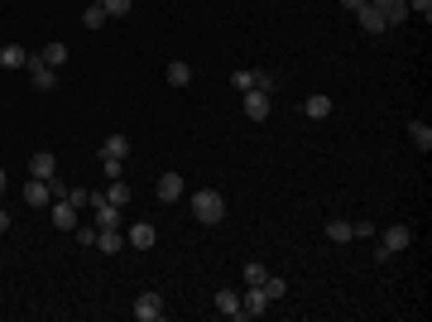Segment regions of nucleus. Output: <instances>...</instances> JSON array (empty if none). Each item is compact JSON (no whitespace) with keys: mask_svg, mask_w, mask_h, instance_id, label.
Wrapping results in <instances>:
<instances>
[{"mask_svg":"<svg viewBox=\"0 0 432 322\" xmlns=\"http://www.w3.org/2000/svg\"><path fill=\"white\" fill-rule=\"evenodd\" d=\"M192 216L202 221V226H216L221 216H226V197L216 188H202V192H192Z\"/></svg>","mask_w":432,"mask_h":322,"instance_id":"1","label":"nucleus"},{"mask_svg":"<svg viewBox=\"0 0 432 322\" xmlns=\"http://www.w3.org/2000/svg\"><path fill=\"white\" fill-rule=\"evenodd\" d=\"M413 245V231L408 226H384V236H379V260H389V255H399Z\"/></svg>","mask_w":432,"mask_h":322,"instance_id":"2","label":"nucleus"},{"mask_svg":"<svg viewBox=\"0 0 432 322\" xmlns=\"http://www.w3.org/2000/svg\"><path fill=\"white\" fill-rule=\"evenodd\" d=\"M25 73H29V82H34L39 92H53V87H58V68H49V63H44L39 54H29Z\"/></svg>","mask_w":432,"mask_h":322,"instance_id":"3","label":"nucleus"},{"mask_svg":"<svg viewBox=\"0 0 432 322\" xmlns=\"http://www.w3.org/2000/svg\"><path fill=\"white\" fill-rule=\"evenodd\" d=\"M231 87H236V92H250V87L274 92V78H269V73H260V68H236V73H231Z\"/></svg>","mask_w":432,"mask_h":322,"instance_id":"4","label":"nucleus"},{"mask_svg":"<svg viewBox=\"0 0 432 322\" xmlns=\"http://www.w3.org/2000/svg\"><path fill=\"white\" fill-rule=\"evenodd\" d=\"M87 207H91V216H96V231H106V226H120V212H125V207L106 202L101 192H91V202H87Z\"/></svg>","mask_w":432,"mask_h":322,"instance_id":"5","label":"nucleus"},{"mask_svg":"<svg viewBox=\"0 0 432 322\" xmlns=\"http://www.w3.org/2000/svg\"><path fill=\"white\" fill-rule=\"evenodd\" d=\"M130 313H135V322H159L168 308H163V298H159V294H139Z\"/></svg>","mask_w":432,"mask_h":322,"instance_id":"6","label":"nucleus"},{"mask_svg":"<svg viewBox=\"0 0 432 322\" xmlns=\"http://www.w3.org/2000/svg\"><path fill=\"white\" fill-rule=\"evenodd\" d=\"M245 101H241V111L250 116V120H265L269 116V92H260V87H250V92H241Z\"/></svg>","mask_w":432,"mask_h":322,"instance_id":"7","label":"nucleus"},{"mask_svg":"<svg viewBox=\"0 0 432 322\" xmlns=\"http://www.w3.org/2000/svg\"><path fill=\"white\" fill-rule=\"evenodd\" d=\"M20 197H25V207H34V212L53 202V192H49V183H44V178H29L25 188H20Z\"/></svg>","mask_w":432,"mask_h":322,"instance_id":"8","label":"nucleus"},{"mask_svg":"<svg viewBox=\"0 0 432 322\" xmlns=\"http://www.w3.org/2000/svg\"><path fill=\"white\" fill-rule=\"evenodd\" d=\"M49 216H53V226H58V231H77V207H72L68 197L49 202Z\"/></svg>","mask_w":432,"mask_h":322,"instance_id":"9","label":"nucleus"},{"mask_svg":"<svg viewBox=\"0 0 432 322\" xmlns=\"http://www.w3.org/2000/svg\"><path fill=\"white\" fill-rule=\"evenodd\" d=\"M154 241H159V231H154L149 221H135V226L125 231V245H135V250H154Z\"/></svg>","mask_w":432,"mask_h":322,"instance_id":"10","label":"nucleus"},{"mask_svg":"<svg viewBox=\"0 0 432 322\" xmlns=\"http://www.w3.org/2000/svg\"><path fill=\"white\" fill-rule=\"evenodd\" d=\"M265 308H269L265 289H260V284H250V294H241V318H260Z\"/></svg>","mask_w":432,"mask_h":322,"instance_id":"11","label":"nucleus"},{"mask_svg":"<svg viewBox=\"0 0 432 322\" xmlns=\"http://www.w3.org/2000/svg\"><path fill=\"white\" fill-rule=\"evenodd\" d=\"M355 25L365 29V34H384V29H389V25H384V15H379V10L370 5V0H365V5L355 10Z\"/></svg>","mask_w":432,"mask_h":322,"instance_id":"12","label":"nucleus"},{"mask_svg":"<svg viewBox=\"0 0 432 322\" xmlns=\"http://www.w3.org/2000/svg\"><path fill=\"white\" fill-rule=\"evenodd\" d=\"M53 173H58V159H53V154H44V149H39V154H29V178H44V183H49Z\"/></svg>","mask_w":432,"mask_h":322,"instance_id":"13","label":"nucleus"},{"mask_svg":"<svg viewBox=\"0 0 432 322\" xmlns=\"http://www.w3.org/2000/svg\"><path fill=\"white\" fill-rule=\"evenodd\" d=\"M303 116H307V120H326V116H331V97H326V92H312V97L303 101Z\"/></svg>","mask_w":432,"mask_h":322,"instance_id":"14","label":"nucleus"},{"mask_svg":"<svg viewBox=\"0 0 432 322\" xmlns=\"http://www.w3.org/2000/svg\"><path fill=\"white\" fill-rule=\"evenodd\" d=\"M154 192H159V202H178V197L188 192V188H183V173H163Z\"/></svg>","mask_w":432,"mask_h":322,"instance_id":"15","label":"nucleus"},{"mask_svg":"<svg viewBox=\"0 0 432 322\" xmlns=\"http://www.w3.org/2000/svg\"><path fill=\"white\" fill-rule=\"evenodd\" d=\"M96 250H101V255H120V250H125V236H120V226H106V231H96Z\"/></svg>","mask_w":432,"mask_h":322,"instance_id":"16","label":"nucleus"},{"mask_svg":"<svg viewBox=\"0 0 432 322\" xmlns=\"http://www.w3.org/2000/svg\"><path fill=\"white\" fill-rule=\"evenodd\" d=\"M370 5L384 15V25H399V20L408 15V0H370Z\"/></svg>","mask_w":432,"mask_h":322,"instance_id":"17","label":"nucleus"},{"mask_svg":"<svg viewBox=\"0 0 432 322\" xmlns=\"http://www.w3.org/2000/svg\"><path fill=\"white\" fill-rule=\"evenodd\" d=\"M322 236H326L331 245H346V241H355V236H351V221H341V216H331V221H326V226H322Z\"/></svg>","mask_w":432,"mask_h":322,"instance_id":"18","label":"nucleus"},{"mask_svg":"<svg viewBox=\"0 0 432 322\" xmlns=\"http://www.w3.org/2000/svg\"><path fill=\"white\" fill-rule=\"evenodd\" d=\"M216 313H221V318H241V294H236V289H221V294H216Z\"/></svg>","mask_w":432,"mask_h":322,"instance_id":"19","label":"nucleus"},{"mask_svg":"<svg viewBox=\"0 0 432 322\" xmlns=\"http://www.w3.org/2000/svg\"><path fill=\"white\" fill-rule=\"evenodd\" d=\"M25 63H29L25 44H5V49H0V68H10V73H20Z\"/></svg>","mask_w":432,"mask_h":322,"instance_id":"20","label":"nucleus"},{"mask_svg":"<svg viewBox=\"0 0 432 322\" xmlns=\"http://www.w3.org/2000/svg\"><path fill=\"white\" fill-rule=\"evenodd\" d=\"M163 82H168V87H188V82H192V68L183 63V58H173V63L163 68Z\"/></svg>","mask_w":432,"mask_h":322,"instance_id":"21","label":"nucleus"},{"mask_svg":"<svg viewBox=\"0 0 432 322\" xmlns=\"http://www.w3.org/2000/svg\"><path fill=\"white\" fill-rule=\"evenodd\" d=\"M125 154H130V140H125V135H106V140H101V159H125Z\"/></svg>","mask_w":432,"mask_h":322,"instance_id":"22","label":"nucleus"},{"mask_svg":"<svg viewBox=\"0 0 432 322\" xmlns=\"http://www.w3.org/2000/svg\"><path fill=\"white\" fill-rule=\"evenodd\" d=\"M101 197H106V202H115V207H130V197H135V192H130V183H125V178H110V188L101 192Z\"/></svg>","mask_w":432,"mask_h":322,"instance_id":"23","label":"nucleus"},{"mask_svg":"<svg viewBox=\"0 0 432 322\" xmlns=\"http://www.w3.org/2000/svg\"><path fill=\"white\" fill-rule=\"evenodd\" d=\"M106 20H110V15L101 10V0H87V10H82V25H87V29H101Z\"/></svg>","mask_w":432,"mask_h":322,"instance_id":"24","label":"nucleus"},{"mask_svg":"<svg viewBox=\"0 0 432 322\" xmlns=\"http://www.w3.org/2000/svg\"><path fill=\"white\" fill-rule=\"evenodd\" d=\"M44 63H49V68H63V63H68V44H44Z\"/></svg>","mask_w":432,"mask_h":322,"instance_id":"25","label":"nucleus"},{"mask_svg":"<svg viewBox=\"0 0 432 322\" xmlns=\"http://www.w3.org/2000/svg\"><path fill=\"white\" fill-rule=\"evenodd\" d=\"M408 140H413L418 149H432V130L423 125V120H413V125H408Z\"/></svg>","mask_w":432,"mask_h":322,"instance_id":"26","label":"nucleus"},{"mask_svg":"<svg viewBox=\"0 0 432 322\" xmlns=\"http://www.w3.org/2000/svg\"><path fill=\"white\" fill-rule=\"evenodd\" d=\"M241 274H245V284H265V274H269V269L260 265V260H245V265H241Z\"/></svg>","mask_w":432,"mask_h":322,"instance_id":"27","label":"nucleus"},{"mask_svg":"<svg viewBox=\"0 0 432 322\" xmlns=\"http://www.w3.org/2000/svg\"><path fill=\"white\" fill-rule=\"evenodd\" d=\"M260 289H265V298H284V294H288V284H284V279H274V274H265V284H260Z\"/></svg>","mask_w":432,"mask_h":322,"instance_id":"28","label":"nucleus"},{"mask_svg":"<svg viewBox=\"0 0 432 322\" xmlns=\"http://www.w3.org/2000/svg\"><path fill=\"white\" fill-rule=\"evenodd\" d=\"M101 10L120 20V15H130V10H135V0H101Z\"/></svg>","mask_w":432,"mask_h":322,"instance_id":"29","label":"nucleus"},{"mask_svg":"<svg viewBox=\"0 0 432 322\" xmlns=\"http://www.w3.org/2000/svg\"><path fill=\"white\" fill-rule=\"evenodd\" d=\"M49 192H53V197H68V192H72V188L63 183V173H53V178H49Z\"/></svg>","mask_w":432,"mask_h":322,"instance_id":"30","label":"nucleus"},{"mask_svg":"<svg viewBox=\"0 0 432 322\" xmlns=\"http://www.w3.org/2000/svg\"><path fill=\"white\" fill-rule=\"evenodd\" d=\"M68 202H72V207H77V212H82V207H87V202H91V192H82V188H72V192H68Z\"/></svg>","mask_w":432,"mask_h":322,"instance_id":"31","label":"nucleus"},{"mask_svg":"<svg viewBox=\"0 0 432 322\" xmlns=\"http://www.w3.org/2000/svg\"><path fill=\"white\" fill-rule=\"evenodd\" d=\"M77 245H96V226H77Z\"/></svg>","mask_w":432,"mask_h":322,"instance_id":"32","label":"nucleus"},{"mask_svg":"<svg viewBox=\"0 0 432 322\" xmlns=\"http://www.w3.org/2000/svg\"><path fill=\"white\" fill-rule=\"evenodd\" d=\"M101 168H106V178H120V168H125V159H101Z\"/></svg>","mask_w":432,"mask_h":322,"instance_id":"33","label":"nucleus"},{"mask_svg":"<svg viewBox=\"0 0 432 322\" xmlns=\"http://www.w3.org/2000/svg\"><path fill=\"white\" fill-rule=\"evenodd\" d=\"M408 10H418V15L428 20V15H432V0H408Z\"/></svg>","mask_w":432,"mask_h":322,"instance_id":"34","label":"nucleus"},{"mask_svg":"<svg viewBox=\"0 0 432 322\" xmlns=\"http://www.w3.org/2000/svg\"><path fill=\"white\" fill-rule=\"evenodd\" d=\"M5 231H10V212L0 207V236H5Z\"/></svg>","mask_w":432,"mask_h":322,"instance_id":"35","label":"nucleus"},{"mask_svg":"<svg viewBox=\"0 0 432 322\" xmlns=\"http://www.w3.org/2000/svg\"><path fill=\"white\" fill-rule=\"evenodd\" d=\"M341 5H346V10H351V15H355V10H360V5H365V0H341Z\"/></svg>","mask_w":432,"mask_h":322,"instance_id":"36","label":"nucleus"},{"mask_svg":"<svg viewBox=\"0 0 432 322\" xmlns=\"http://www.w3.org/2000/svg\"><path fill=\"white\" fill-rule=\"evenodd\" d=\"M5 183H10V178H5V168H0V192H5Z\"/></svg>","mask_w":432,"mask_h":322,"instance_id":"37","label":"nucleus"}]
</instances>
